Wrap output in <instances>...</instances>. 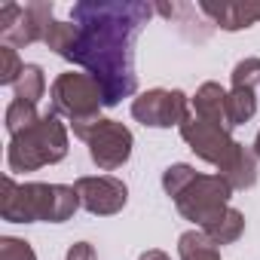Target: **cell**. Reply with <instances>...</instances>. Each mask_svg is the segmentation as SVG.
Wrapping results in <instances>:
<instances>
[{
  "label": "cell",
  "instance_id": "25",
  "mask_svg": "<svg viewBox=\"0 0 260 260\" xmlns=\"http://www.w3.org/2000/svg\"><path fill=\"white\" fill-rule=\"evenodd\" d=\"M138 260H169V254H166V251H159V248H150V251H144Z\"/></svg>",
  "mask_w": 260,
  "mask_h": 260
},
{
  "label": "cell",
  "instance_id": "18",
  "mask_svg": "<svg viewBox=\"0 0 260 260\" xmlns=\"http://www.w3.org/2000/svg\"><path fill=\"white\" fill-rule=\"evenodd\" d=\"M13 92H16V98H19V101L37 104V101L43 98V92H46V77H43V68H40V64H25V71H22V77L16 80Z\"/></svg>",
  "mask_w": 260,
  "mask_h": 260
},
{
  "label": "cell",
  "instance_id": "12",
  "mask_svg": "<svg viewBox=\"0 0 260 260\" xmlns=\"http://www.w3.org/2000/svg\"><path fill=\"white\" fill-rule=\"evenodd\" d=\"M193 104V116L208 122V125H217V128H230V119H226V89L220 83H202L196 89V95L190 98Z\"/></svg>",
  "mask_w": 260,
  "mask_h": 260
},
{
  "label": "cell",
  "instance_id": "8",
  "mask_svg": "<svg viewBox=\"0 0 260 260\" xmlns=\"http://www.w3.org/2000/svg\"><path fill=\"white\" fill-rule=\"evenodd\" d=\"M132 116L150 128H172L190 116V98L181 89H147L132 101Z\"/></svg>",
  "mask_w": 260,
  "mask_h": 260
},
{
  "label": "cell",
  "instance_id": "1",
  "mask_svg": "<svg viewBox=\"0 0 260 260\" xmlns=\"http://www.w3.org/2000/svg\"><path fill=\"white\" fill-rule=\"evenodd\" d=\"M156 10L141 0H80L71 22L80 28L77 49L68 61L80 64L104 95V107H116L138 89L135 40Z\"/></svg>",
  "mask_w": 260,
  "mask_h": 260
},
{
  "label": "cell",
  "instance_id": "14",
  "mask_svg": "<svg viewBox=\"0 0 260 260\" xmlns=\"http://www.w3.org/2000/svg\"><path fill=\"white\" fill-rule=\"evenodd\" d=\"M178 257L181 260H220V251L202 230H187L178 239Z\"/></svg>",
  "mask_w": 260,
  "mask_h": 260
},
{
  "label": "cell",
  "instance_id": "17",
  "mask_svg": "<svg viewBox=\"0 0 260 260\" xmlns=\"http://www.w3.org/2000/svg\"><path fill=\"white\" fill-rule=\"evenodd\" d=\"M77 40H80V28L74 22H52L43 37V43L61 58H71V52L77 49Z\"/></svg>",
  "mask_w": 260,
  "mask_h": 260
},
{
  "label": "cell",
  "instance_id": "10",
  "mask_svg": "<svg viewBox=\"0 0 260 260\" xmlns=\"http://www.w3.org/2000/svg\"><path fill=\"white\" fill-rule=\"evenodd\" d=\"M74 190L80 196V205L98 217H110V214L122 211L128 202L125 184L113 175H83V178H77Z\"/></svg>",
  "mask_w": 260,
  "mask_h": 260
},
{
  "label": "cell",
  "instance_id": "24",
  "mask_svg": "<svg viewBox=\"0 0 260 260\" xmlns=\"http://www.w3.org/2000/svg\"><path fill=\"white\" fill-rule=\"evenodd\" d=\"M64 260H98V257H95V248L89 242H74L68 248V257Z\"/></svg>",
  "mask_w": 260,
  "mask_h": 260
},
{
  "label": "cell",
  "instance_id": "3",
  "mask_svg": "<svg viewBox=\"0 0 260 260\" xmlns=\"http://www.w3.org/2000/svg\"><path fill=\"white\" fill-rule=\"evenodd\" d=\"M68 156V128L55 110H46L37 125L10 138L7 166L10 172H37L43 166H55Z\"/></svg>",
  "mask_w": 260,
  "mask_h": 260
},
{
  "label": "cell",
  "instance_id": "9",
  "mask_svg": "<svg viewBox=\"0 0 260 260\" xmlns=\"http://www.w3.org/2000/svg\"><path fill=\"white\" fill-rule=\"evenodd\" d=\"M86 144H89L92 162L101 172H113V169L125 166L128 156H132V132H128V125H122L116 119H101Z\"/></svg>",
  "mask_w": 260,
  "mask_h": 260
},
{
  "label": "cell",
  "instance_id": "13",
  "mask_svg": "<svg viewBox=\"0 0 260 260\" xmlns=\"http://www.w3.org/2000/svg\"><path fill=\"white\" fill-rule=\"evenodd\" d=\"M202 233H205L214 245H230V242H236V239L245 233V214L230 205L217 220H211L208 226H202Z\"/></svg>",
  "mask_w": 260,
  "mask_h": 260
},
{
  "label": "cell",
  "instance_id": "4",
  "mask_svg": "<svg viewBox=\"0 0 260 260\" xmlns=\"http://www.w3.org/2000/svg\"><path fill=\"white\" fill-rule=\"evenodd\" d=\"M52 110L68 116L74 135L89 141V135L101 122V107H104V95L101 86L89 77V74H77V71H64L55 77L52 89Z\"/></svg>",
  "mask_w": 260,
  "mask_h": 260
},
{
  "label": "cell",
  "instance_id": "20",
  "mask_svg": "<svg viewBox=\"0 0 260 260\" xmlns=\"http://www.w3.org/2000/svg\"><path fill=\"white\" fill-rule=\"evenodd\" d=\"M196 175H199V172H196L193 166H187V162H175V166H169V169L162 172V190L175 199V196H178V193L196 178Z\"/></svg>",
  "mask_w": 260,
  "mask_h": 260
},
{
  "label": "cell",
  "instance_id": "11",
  "mask_svg": "<svg viewBox=\"0 0 260 260\" xmlns=\"http://www.w3.org/2000/svg\"><path fill=\"white\" fill-rule=\"evenodd\" d=\"M199 10L223 31H242L260 22V4L254 0H223V4H214V0H202Z\"/></svg>",
  "mask_w": 260,
  "mask_h": 260
},
{
  "label": "cell",
  "instance_id": "7",
  "mask_svg": "<svg viewBox=\"0 0 260 260\" xmlns=\"http://www.w3.org/2000/svg\"><path fill=\"white\" fill-rule=\"evenodd\" d=\"M178 132H181V138L187 141V147H190L199 159H205V162H211V166L217 169V175H223V172L236 162V156L242 153V144L233 141V135L226 132V128L208 125V122L196 119L193 113L178 125Z\"/></svg>",
  "mask_w": 260,
  "mask_h": 260
},
{
  "label": "cell",
  "instance_id": "16",
  "mask_svg": "<svg viewBox=\"0 0 260 260\" xmlns=\"http://www.w3.org/2000/svg\"><path fill=\"white\" fill-rule=\"evenodd\" d=\"M254 113H257L254 89H230L226 92V119H230V128L245 125Z\"/></svg>",
  "mask_w": 260,
  "mask_h": 260
},
{
  "label": "cell",
  "instance_id": "15",
  "mask_svg": "<svg viewBox=\"0 0 260 260\" xmlns=\"http://www.w3.org/2000/svg\"><path fill=\"white\" fill-rule=\"evenodd\" d=\"M223 178H226V184H230L233 190H248V187H254V184H257V156H254V150H248V147L242 144V153H239L236 162L223 172Z\"/></svg>",
  "mask_w": 260,
  "mask_h": 260
},
{
  "label": "cell",
  "instance_id": "19",
  "mask_svg": "<svg viewBox=\"0 0 260 260\" xmlns=\"http://www.w3.org/2000/svg\"><path fill=\"white\" fill-rule=\"evenodd\" d=\"M40 116H43V113H37V104H28V101L13 98L10 107H7V132H10V138L28 132L31 125L40 122Z\"/></svg>",
  "mask_w": 260,
  "mask_h": 260
},
{
  "label": "cell",
  "instance_id": "23",
  "mask_svg": "<svg viewBox=\"0 0 260 260\" xmlns=\"http://www.w3.org/2000/svg\"><path fill=\"white\" fill-rule=\"evenodd\" d=\"M0 260H37V254L25 239L4 236L0 239Z\"/></svg>",
  "mask_w": 260,
  "mask_h": 260
},
{
  "label": "cell",
  "instance_id": "2",
  "mask_svg": "<svg viewBox=\"0 0 260 260\" xmlns=\"http://www.w3.org/2000/svg\"><path fill=\"white\" fill-rule=\"evenodd\" d=\"M80 208V196L68 184H16L10 175L0 184V214L13 223H64Z\"/></svg>",
  "mask_w": 260,
  "mask_h": 260
},
{
  "label": "cell",
  "instance_id": "26",
  "mask_svg": "<svg viewBox=\"0 0 260 260\" xmlns=\"http://www.w3.org/2000/svg\"><path fill=\"white\" fill-rule=\"evenodd\" d=\"M254 156L260 159V132H257V138H254Z\"/></svg>",
  "mask_w": 260,
  "mask_h": 260
},
{
  "label": "cell",
  "instance_id": "22",
  "mask_svg": "<svg viewBox=\"0 0 260 260\" xmlns=\"http://www.w3.org/2000/svg\"><path fill=\"white\" fill-rule=\"evenodd\" d=\"M230 80H233V89H254L260 83V58H242L233 68Z\"/></svg>",
  "mask_w": 260,
  "mask_h": 260
},
{
  "label": "cell",
  "instance_id": "21",
  "mask_svg": "<svg viewBox=\"0 0 260 260\" xmlns=\"http://www.w3.org/2000/svg\"><path fill=\"white\" fill-rule=\"evenodd\" d=\"M22 71H25V61L19 58V52L13 46H0V86H16Z\"/></svg>",
  "mask_w": 260,
  "mask_h": 260
},
{
  "label": "cell",
  "instance_id": "6",
  "mask_svg": "<svg viewBox=\"0 0 260 260\" xmlns=\"http://www.w3.org/2000/svg\"><path fill=\"white\" fill-rule=\"evenodd\" d=\"M52 0H34V4H4L0 7V40L4 46L13 49H25L37 40L46 37L52 19Z\"/></svg>",
  "mask_w": 260,
  "mask_h": 260
},
{
  "label": "cell",
  "instance_id": "5",
  "mask_svg": "<svg viewBox=\"0 0 260 260\" xmlns=\"http://www.w3.org/2000/svg\"><path fill=\"white\" fill-rule=\"evenodd\" d=\"M230 196H233V187L226 184L223 175H196L175 196V205H178L181 217L193 220L196 230H202L230 208Z\"/></svg>",
  "mask_w": 260,
  "mask_h": 260
}]
</instances>
